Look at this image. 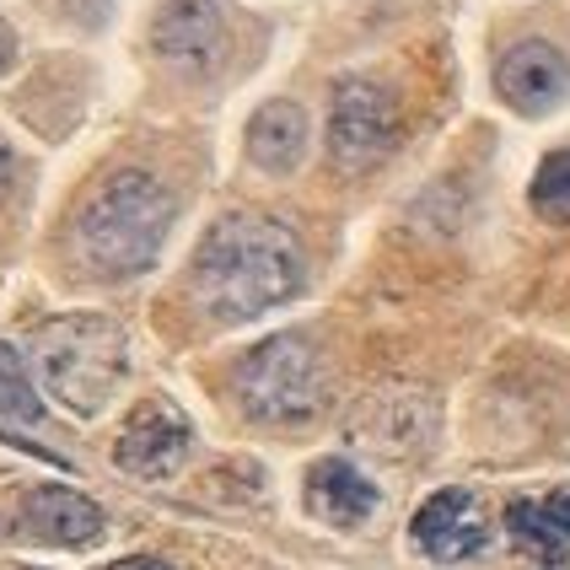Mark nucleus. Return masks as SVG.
Returning <instances> with one entry per match:
<instances>
[{
	"label": "nucleus",
	"mask_w": 570,
	"mask_h": 570,
	"mask_svg": "<svg viewBox=\"0 0 570 570\" xmlns=\"http://www.w3.org/2000/svg\"><path fill=\"white\" fill-rule=\"evenodd\" d=\"M296 285L302 248L281 222L264 216H226L194 254V296L216 323H248L296 296Z\"/></svg>",
	"instance_id": "1"
},
{
	"label": "nucleus",
	"mask_w": 570,
	"mask_h": 570,
	"mask_svg": "<svg viewBox=\"0 0 570 570\" xmlns=\"http://www.w3.org/2000/svg\"><path fill=\"white\" fill-rule=\"evenodd\" d=\"M173 199L146 173H114L81 210V254L97 275H140L161 254Z\"/></svg>",
	"instance_id": "2"
},
{
	"label": "nucleus",
	"mask_w": 570,
	"mask_h": 570,
	"mask_svg": "<svg viewBox=\"0 0 570 570\" xmlns=\"http://www.w3.org/2000/svg\"><path fill=\"white\" fill-rule=\"evenodd\" d=\"M129 350L114 317H55L38 328V377L70 414H97L125 382Z\"/></svg>",
	"instance_id": "3"
},
{
	"label": "nucleus",
	"mask_w": 570,
	"mask_h": 570,
	"mask_svg": "<svg viewBox=\"0 0 570 570\" xmlns=\"http://www.w3.org/2000/svg\"><path fill=\"white\" fill-rule=\"evenodd\" d=\"M232 387L243 414H254L264 425H302L323 404V361L302 334H281L237 361Z\"/></svg>",
	"instance_id": "4"
},
{
	"label": "nucleus",
	"mask_w": 570,
	"mask_h": 570,
	"mask_svg": "<svg viewBox=\"0 0 570 570\" xmlns=\"http://www.w3.org/2000/svg\"><path fill=\"white\" fill-rule=\"evenodd\" d=\"M399 140V102L377 81H340L328 108V151L340 167H372Z\"/></svg>",
	"instance_id": "5"
},
{
	"label": "nucleus",
	"mask_w": 570,
	"mask_h": 570,
	"mask_svg": "<svg viewBox=\"0 0 570 570\" xmlns=\"http://www.w3.org/2000/svg\"><path fill=\"white\" fill-rule=\"evenodd\" d=\"M151 49L161 65L205 76L226 60V11L222 0H167L151 22Z\"/></svg>",
	"instance_id": "6"
},
{
	"label": "nucleus",
	"mask_w": 570,
	"mask_h": 570,
	"mask_svg": "<svg viewBox=\"0 0 570 570\" xmlns=\"http://www.w3.org/2000/svg\"><path fill=\"white\" fill-rule=\"evenodd\" d=\"M414 543L431 560H474L490 543V517L469 490H436L425 507L414 511Z\"/></svg>",
	"instance_id": "7"
},
{
	"label": "nucleus",
	"mask_w": 570,
	"mask_h": 570,
	"mask_svg": "<svg viewBox=\"0 0 570 570\" xmlns=\"http://www.w3.org/2000/svg\"><path fill=\"white\" fill-rule=\"evenodd\" d=\"M114 458L135 479H167L189 458V420L178 410H167V404H140V410L129 414Z\"/></svg>",
	"instance_id": "8"
},
{
	"label": "nucleus",
	"mask_w": 570,
	"mask_h": 570,
	"mask_svg": "<svg viewBox=\"0 0 570 570\" xmlns=\"http://www.w3.org/2000/svg\"><path fill=\"white\" fill-rule=\"evenodd\" d=\"M495 87H501V97H507L517 114H549L570 87V65L554 43L528 38V43H517L507 60H501Z\"/></svg>",
	"instance_id": "9"
},
{
	"label": "nucleus",
	"mask_w": 570,
	"mask_h": 570,
	"mask_svg": "<svg viewBox=\"0 0 570 570\" xmlns=\"http://www.w3.org/2000/svg\"><path fill=\"white\" fill-rule=\"evenodd\" d=\"M507 533L517 543V554H528L533 566H570V490H543V495L511 501Z\"/></svg>",
	"instance_id": "10"
},
{
	"label": "nucleus",
	"mask_w": 570,
	"mask_h": 570,
	"mask_svg": "<svg viewBox=\"0 0 570 570\" xmlns=\"http://www.w3.org/2000/svg\"><path fill=\"white\" fill-rule=\"evenodd\" d=\"M22 528L43 543H65V549H87L102 539V511L65 484H43L22 501Z\"/></svg>",
	"instance_id": "11"
},
{
	"label": "nucleus",
	"mask_w": 570,
	"mask_h": 570,
	"mask_svg": "<svg viewBox=\"0 0 570 570\" xmlns=\"http://www.w3.org/2000/svg\"><path fill=\"white\" fill-rule=\"evenodd\" d=\"M307 507L328 522V528H361L377 511V484L350 469L345 458H323L307 474Z\"/></svg>",
	"instance_id": "12"
},
{
	"label": "nucleus",
	"mask_w": 570,
	"mask_h": 570,
	"mask_svg": "<svg viewBox=\"0 0 570 570\" xmlns=\"http://www.w3.org/2000/svg\"><path fill=\"white\" fill-rule=\"evenodd\" d=\"M307 151V114L296 102H264L248 125V157L269 173H291Z\"/></svg>",
	"instance_id": "13"
},
{
	"label": "nucleus",
	"mask_w": 570,
	"mask_h": 570,
	"mask_svg": "<svg viewBox=\"0 0 570 570\" xmlns=\"http://www.w3.org/2000/svg\"><path fill=\"white\" fill-rule=\"evenodd\" d=\"M0 414L6 420H22V425L43 420V404H38V393H32V382H28V366H22V355L11 345H0Z\"/></svg>",
	"instance_id": "14"
},
{
	"label": "nucleus",
	"mask_w": 570,
	"mask_h": 570,
	"mask_svg": "<svg viewBox=\"0 0 570 570\" xmlns=\"http://www.w3.org/2000/svg\"><path fill=\"white\" fill-rule=\"evenodd\" d=\"M533 210H539L543 222L570 226V151L543 157L539 178H533Z\"/></svg>",
	"instance_id": "15"
},
{
	"label": "nucleus",
	"mask_w": 570,
	"mask_h": 570,
	"mask_svg": "<svg viewBox=\"0 0 570 570\" xmlns=\"http://www.w3.org/2000/svg\"><path fill=\"white\" fill-rule=\"evenodd\" d=\"M11 60H17V32H11L6 22H0V76L11 70Z\"/></svg>",
	"instance_id": "16"
},
{
	"label": "nucleus",
	"mask_w": 570,
	"mask_h": 570,
	"mask_svg": "<svg viewBox=\"0 0 570 570\" xmlns=\"http://www.w3.org/2000/svg\"><path fill=\"white\" fill-rule=\"evenodd\" d=\"M114 570H173V566H161V560H151V554H135V560H119Z\"/></svg>",
	"instance_id": "17"
},
{
	"label": "nucleus",
	"mask_w": 570,
	"mask_h": 570,
	"mask_svg": "<svg viewBox=\"0 0 570 570\" xmlns=\"http://www.w3.org/2000/svg\"><path fill=\"white\" fill-rule=\"evenodd\" d=\"M6 178H11V146L0 140V194H6Z\"/></svg>",
	"instance_id": "18"
}]
</instances>
